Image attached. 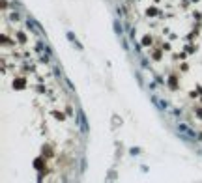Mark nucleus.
<instances>
[{
	"mask_svg": "<svg viewBox=\"0 0 202 183\" xmlns=\"http://www.w3.org/2000/svg\"><path fill=\"white\" fill-rule=\"evenodd\" d=\"M176 129H178V133H182V135H185V136L197 138V133H193V131H191L187 125H183V124H176Z\"/></svg>",
	"mask_w": 202,
	"mask_h": 183,
	"instance_id": "f257e3e1",
	"label": "nucleus"
}]
</instances>
